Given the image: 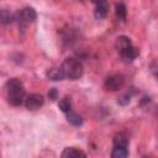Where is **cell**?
I'll list each match as a JSON object with an SVG mask.
<instances>
[{"mask_svg": "<svg viewBox=\"0 0 158 158\" xmlns=\"http://www.w3.org/2000/svg\"><path fill=\"white\" fill-rule=\"evenodd\" d=\"M6 100L11 106H20L25 99V89L20 79L11 78L5 83Z\"/></svg>", "mask_w": 158, "mask_h": 158, "instance_id": "cell-1", "label": "cell"}, {"mask_svg": "<svg viewBox=\"0 0 158 158\" xmlns=\"http://www.w3.org/2000/svg\"><path fill=\"white\" fill-rule=\"evenodd\" d=\"M62 68L64 70L65 78H68L69 80H78L83 77L84 73V67L81 62L73 57L65 58L62 63Z\"/></svg>", "mask_w": 158, "mask_h": 158, "instance_id": "cell-2", "label": "cell"}, {"mask_svg": "<svg viewBox=\"0 0 158 158\" xmlns=\"http://www.w3.org/2000/svg\"><path fill=\"white\" fill-rule=\"evenodd\" d=\"M125 84V77L122 74H111L104 81V88L110 91H116L121 89Z\"/></svg>", "mask_w": 158, "mask_h": 158, "instance_id": "cell-3", "label": "cell"}, {"mask_svg": "<svg viewBox=\"0 0 158 158\" xmlns=\"http://www.w3.org/2000/svg\"><path fill=\"white\" fill-rule=\"evenodd\" d=\"M44 104L43 95L41 94H30L25 100V106L28 110H38Z\"/></svg>", "mask_w": 158, "mask_h": 158, "instance_id": "cell-4", "label": "cell"}, {"mask_svg": "<svg viewBox=\"0 0 158 158\" xmlns=\"http://www.w3.org/2000/svg\"><path fill=\"white\" fill-rule=\"evenodd\" d=\"M91 1L95 4V11H94L95 19H98V20L105 19L107 12H109V2H107V0H91Z\"/></svg>", "mask_w": 158, "mask_h": 158, "instance_id": "cell-5", "label": "cell"}, {"mask_svg": "<svg viewBox=\"0 0 158 158\" xmlns=\"http://www.w3.org/2000/svg\"><path fill=\"white\" fill-rule=\"evenodd\" d=\"M16 16L19 17V20H21V21H23V22H33V21L37 19V12H36V10H35L33 7L26 6V7L21 9V10L17 12Z\"/></svg>", "mask_w": 158, "mask_h": 158, "instance_id": "cell-6", "label": "cell"}, {"mask_svg": "<svg viewBox=\"0 0 158 158\" xmlns=\"http://www.w3.org/2000/svg\"><path fill=\"white\" fill-rule=\"evenodd\" d=\"M47 78L49 80H53V81H58V80H63L65 78V74H64V70L60 67H53L51 68L49 70H47Z\"/></svg>", "mask_w": 158, "mask_h": 158, "instance_id": "cell-7", "label": "cell"}, {"mask_svg": "<svg viewBox=\"0 0 158 158\" xmlns=\"http://www.w3.org/2000/svg\"><path fill=\"white\" fill-rule=\"evenodd\" d=\"M120 56H121V58L125 62H132V60H135L139 56V49L136 48V47H133V46H131V47L126 48L125 51H122L120 53Z\"/></svg>", "mask_w": 158, "mask_h": 158, "instance_id": "cell-8", "label": "cell"}, {"mask_svg": "<svg viewBox=\"0 0 158 158\" xmlns=\"http://www.w3.org/2000/svg\"><path fill=\"white\" fill-rule=\"evenodd\" d=\"M60 157L62 158H78V157H86V153L75 147H67L62 152Z\"/></svg>", "mask_w": 158, "mask_h": 158, "instance_id": "cell-9", "label": "cell"}, {"mask_svg": "<svg viewBox=\"0 0 158 158\" xmlns=\"http://www.w3.org/2000/svg\"><path fill=\"white\" fill-rule=\"evenodd\" d=\"M132 46V42L131 40L127 37V36H120L116 38V42H115V48L118 53H121L122 51H125L126 48L131 47Z\"/></svg>", "mask_w": 158, "mask_h": 158, "instance_id": "cell-10", "label": "cell"}, {"mask_svg": "<svg viewBox=\"0 0 158 158\" xmlns=\"http://www.w3.org/2000/svg\"><path fill=\"white\" fill-rule=\"evenodd\" d=\"M112 142H114V147H125V148H128V143H130L128 137L122 132L116 133Z\"/></svg>", "mask_w": 158, "mask_h": 158, "instance_id": "cell-11", "label": "cell"}, {"mask_svg": "<svg viewBox=\"0 0 158 158\" xmlns=\"http://www.w3.org/2000/svg\"><path fill=\"white\" fill-rule=\"evenodd\" d=\"M65 117H67V121L70 123V125H73V126H81L83 125V118L77 114V112H74L73 110H69L68 112H65Z\"/></svg>", "mask_w": 158, "mask_h": 158, "instance_id": "cell-12", "label": "cell"}, {"mask_svg": "<svg viewBox=\"0 0 158 158\" xmlns=\"http://www.w3.org/2000/svg\"><path fill=\"white\" fill-rule=\"evenodd\" d=\"M0 19H1V23L4 25H7V23H11L14 20H16V15H14L12 12H10L9 10H1V14H0Z\"/></svg>", "mask_w": 158, "mask_h": 158, "instance_id": "cell-13", "label": "cell"}, {"mask_svg": "<svg viewBox=\"0 0 158 158\" xmlns=\"http://www.w3.org/2000/svg\"><path fill=\"white\" fill-rule=\"evenodd\" d=\"M128 156V148L125 147H114L111 152L112 158H126Z\"/></svg>", "mask_w": 158, "mask_h": 158, "instance_id": "cell-14", "label": "cell"}, {"mask_svg": "<svg viewBox=\"0 0 158 158\" xmlns=\"http://www.w3.org/2000/svg\"><path fill=\"white\" fill-rule=\"evenodd\" d=\"M58 107H59V110L62 111V112H68L69 110H72V100H70V98H64V99H62L59 102H58Z\"/></svg>", "mask_w": 158, "mask_h": 158, "instance_id": "cell-15", "label": "cell"}, {"mask_svg": "<svg viewBox=\"0 0 158 158\" xmlns=\"http://www.w3.org/2000/svg\"><path fill=\"white\" fill-rule=\"evenodd\" d=\"M116 16L120 19V20H125L126 19V15H127V10H126V5L123 2H118L116 4Z\"/></svg>", "mask_w": 158, "mask_h": 158, "instance_id": "cell-16", "label": "cell"}, {"mask_svg": "<svg viewBox=\"0 0 158 158\" xmlns=\"http://www.w3.org/2000/svg\"><path fill=\"white\" fill-rule=\"evenodd\" d=\"M130 101H131V94H128V93L122 94V95H120V96L117 98V104L121 105V106H126V105H128Z\"/></svg>", "mask_w": 158, "mask_h": 158, "instance_id": "cell-17", "label": "cell"}, {"mask_svg": "<svg viewBox=\"0 0 158 158\" xmlns=\"http://www.w3.org/2000/svg\"><path fill=\"white\" fill-rule=\"evenodd\" d=\"M48 98H49L52 101H56V100L58 99V90H57L56 88L49 89V91H48Z\"/></svg>", "mask_w": 158, "mask_h": 158, "instance_id": "cell-18", "label": "cell"}, {"mask_svg": "<svg viewBox=\"0 0 158 158\" xmlns=\"http://www.w3.org/2000/svg\"><path fill=\"white\" fill-rule=\"evenodd\" d=\"M154 64H156V68L152 67V70H153V73H154V74L157 75V78H158V62H156Z\"/></svg>", "mask_w": 158, "mask_h": 158, "instance_id": "cell-19", "label": "cell"}]
</instances>
